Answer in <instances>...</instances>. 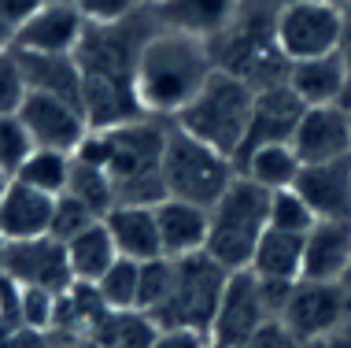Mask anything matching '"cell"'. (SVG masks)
Here are the masks:
<instances>
[{"label":"cell","instance_id":"1","mask_svg":"<svg viewBox=\"0 0 351 348\" xmlns=\"http://www.w3.org/2000/svg\"><path fill=\"white\" fill-rule=\"evenodd\" d=\"M156 30L159 23L152 8H141L137 15L111 26H85L74 63L82 71V111L93 130H111L145 115L137 104L134 74L141 49Z\"/></svg>","mask_w":351,"mask_h":348},{"label":"cell","instance_id":"2","mask_svg":"<svg viewBox=\"0 0 351 348\" xmlns=\"http://www.w3.org/2000/svg\"><path fill=\"white\" fill-rule=\"evenodd\" d=\"M211 74H215V60L207 41L159 26L145 41L137 60V74H134L137 104L152 119L174 122V115L204 89V82Z\"/></svg>","mask_w":351,"mask_h":348},{"label":"cell","instance_id":"3","mask_svg":"<svg viewBox=\"0 0 351 348\" xmlns=\"http://www.w3.org/2000/svg\"><path fill=\"white\" fill-rule=\"evenodd\" d=\"M278 8L281 0H241L233 23L207 41L215 71L233 74L255 93L281 86L289 60L278 45Z\"/></svg>","mask_w":351,"mask_h":348},{"label":"cell","instance_id":"4","mask_svg":"<svg viewBox=\"0 0 351 348\" xmlns=\"http://www.w3.org/2000/svg\"><path fill=\"white\" fill-rule=\"evenodd\" d=\"M270 230V193L237 174L218 200L207 208V256L226 270H248L255 244Z\"/></svg>","mask_w":351,"mask_h":348},{"label":"cell","instance_id":"5","mask_svg":"<svg viewBox=\"0 0 351 348\" xmlns=\"http://www.w3.org/2000/svg\"><path fill=\"white\" fill-rule=\"evenodd\" d=\"M163 119L141 115L134 122L111 126V185H115L119 204H148L156 208L167 200L163 189V145H167Z\"/></svg>","mask_w":351,"mask_h":348},{"label":"cell","instance_id":"6","mask_svg":"<svg viewBox=\"0 0 351 348\" xmlns=\"http://www.w3.org/2000/svg\"><path fill=\"white\" fill-rule=\"evenodd\" d=\"M252 104H255L252 86H244L233 74L215 71L204 82V89L174 115V126H182L185 134H193L196 141L211 145L215 152L230 156L237 163V152H241L252 122Z\"/></svg>","mask_w":351,"mask_h":348},{"label":"cell","instance_id":"7","mask_svg":"<svg viewBox=\"0 0 351 348\" xmlns=\"http://www.w3.org/2000/svg\"><path fill=\"white\" fill-rule=\"evenodd\" d=\"M237 178V163L230 156L215 152L211 145L185 134L182 126H167V145H163V189L174 200H189L211 208V204L230 189Z\"/></svg>","mask_w":351,"mask_h":348},{"label":"cell","instance_id":"8","mask_svg":"<svg viewBox=\"0 0 351 348\" xmlns=\"http://www.w3.org/2000/svg\"><path fill=\"white\" fill-rule=\"evenodd\" d=\"M226 281H230V270L207 252L174 259V286H170L163 308L152 315L156 326H185V330H200L211 337V323Z\"/></svg>","mask_w":351,"mask_h":348},{"label":"cell","instance_id":"9","mask_svg":"<svg viewBox=\"0 0 351 348\" xmlns=\"http://www.w3.org/2000/svg\"><path fill=\"white\" fill-rule=\"evenodd\" d=\"M344 4L326 0H285L278 8V45L289 63L315 60L340 49Z\"/></svg>","mask_w":351,"mask_h":348},{"label":"cell","instance_id":"10","mask_svg":"<svg viewBox=\"0 0 351 348\" xmlns=\"http://www.w3.org/2000/svg\"><path fill=\"white\" fill-rule=\"evenodd\" d=\"M348 318H351V297L344 293L340 281H303L300 278L281 312V323L289 326V334L300 337L307 348L333 337Z\"/></svg>","mask_w":351,"mask_h":348},{"label":"cell","instance_id":"11","mask_svg":"<svg viewBox=\"0 0 351 348\" xmlns=\"http://www.w3.org/2000/svg\"><path fill=\"white\" fill-rule=\"evenodd\" d=\"M267 323H274L263 286L252 270H230V281L222 289L218 312L211 323V341L230 345V348H244Z\"/></svg>","mask_w":351,"mask_h":348},{"label":"cell","instance_id":"12","mask_svg":"<svg viewBox=\"0 0 351 348\" xmlns=\"http://www.w3.org/2000/svg\"><path fill=\"white\" fill-rule=\"evenodd\" d=\"M0 275L19 281L23 289H49V293H67L74 286L67 244L56 241L52 233L30 237V241H12Z\"/></svg>","mask_w":351,"mask_h":348},{"label":"cell","instance_id":"13","mask_svg":"<svg viewBox=\"0 0 351 348\" xmlns=\"http://www.w3.org/2000/svg\"><path fill=\"white\" fill-rule=\"evenodd\" d=\"M19 119L30 130L37 148H60V152H71L82 145V137L89 134V119L78 104L63 97H52V93H26L23 108H19Z\"/></svg>","mask_w":351,"mask_h":348},{"label":"cell","instance_id":"14","mask_svg":"<svg viewBox=\"0 0 351 348\" xmlns=\"http://www.w3.org/2000/svg\"><path fill=\"white\" fill-rule=\"evenodd\" d=\"M318 222H351V156L329 163H303L292 185Z\"/></svg>","mask_w":351,"mask_h":348},{"label":"cell","instance_id":"15","mask_svg":"<svg viewBox=\"0 0 351 348\" xmlns=\"http://www.w3.org/2000/svg\"><path fill=\"white\" fill-rule=\"evenodd\" d=\"M303 111H307L303 100L285 82L281 86H270V89H259L255 93V104H252L248 134H244V145L237 152V159L259 145H292V134H296Z\"/></svg>","mask_w":351,"mask_h":348},{"label":"cell","instance_id":"16","mask_svg":"<svg viewBox=\"0 0 351 348\" xmlns=\"http://www.w3.org/2000/svg\"><path fill=\"white\" fill-rule=\"evenodd\" d=\"M292 148L303 163H329V159L351 156V122L348 104L307 108L292 134Z\"/></svg>","mask_w":351,"mask_h":348},{"label":"cell","instance_id":"17","mask_svg":"<svg viewBox=\"0 0 351 348\" xmlns=\"http://www.w3.org/2000/svg\"><path fill=\"white\" fill-rule=\"evenodd\" d=\"M85 26L89 23L78 15L74 4H41V12L15 30L12 49L37 56H74L85 37Z\"/></svg>","mask_w":351,"mask_h":348},{"label":"cell","instance_id":"18","mask_svg":"<svg viewBox=\"0 0 351 348\" xmlns=\"http://www.w3.org/2000/svg\"><path fill=\"white\" fill-rule=\"evenodd\" d=\"M285 86H289V89L303 100V108L348 104V71H344V60H340V52L289 63Z\"/></svg>","mask_w":351,"mask_h":348},{"label":"cell","instance_id":"19","mask_svg":"<svg viewBox=\"0 0 351 348\" xmlns=\"http://www.w3.org/2000/svg\"><path fill=\"white\" fill-rule=\"evenodd\" d=\"M237 8H241V0H159V4H152V15L163 30L211 41L233 23Z\"/></svg>","mask_w":351,"mask_h":348},{"label":"cell","instance_id":"20","mask_svg":"<svg viewBox=\"0 0 351 348\" xmlns=\"http://www.w3.org/2000/svg\"><path fill=\"white\" fill-rule=\"evenodd\" d=\"M351 263V222H315L303 233V281H340Z\"/></svg>","mask_w":351,"mask_h":348},{"label":"cell","instance_id":"21","mask_svg":"<svg viewBox=\"0 0 351 348\" xmlns=\"http://www.w3.org/2000/svg\"><path fill=\"white\" fill-rule=\"evenodd\" d=\"M104 227H108L122 259L148 263V259L163 256L156 208H148V204H115V208L104 215Z\"/></svg>","mask_w":351,"mask_h":348},{"label":"cell","instance_id":"22","mask_svg":"<svg viewBox=\"0 0 351 348\" xmlns=\"http://www.w3.org/2000/svg\"><path fill=\"white\" fill-rule=\"evenodd\" d=\"M156 222L167 259H185L207 248V208H200V204L167 196L156 204Z\"/></svg>","mask_w":351,"mask_h":348},{"label":"cell","instance_id":"23","mask_svg":"<svg viewBox=\"0 0 351 348\" xmlns=\"http://www.w3.org/2000/svg\"><path fill=\"white\" fill-rule=\"evenodd\" d=\"M52 208H56V196L30 189L23 182H12L8 196L0 200V233L8 241L45 237L52 227Z\"/></svg>","mask_w":351,"mask_h":348},{"label":"cell","instance_id":"24","mask_svg":"<svg viewBox=\"0 0 351 348\" xmlns=\"http://www.w3.org/2000/svg\"><path fill=\"white\" fill-rule=\"evenodd\" d=\"M300 171H303V159L296 156L292 145H259L237 159V174H244L248 182L263 185L267 193L292 189Z\"/></svg>","mask_w":351,"mask_h":348},{"label":"cell","instance_id":"25","mask_svg":"<svg viewBox=\"0 0 351 348\" xmlns=\"http://www.w3.org/2000/svg\"><path fill=\"white\" fill-rule=\"evenodd\" d=\"M19 63H23L26 86L34 93H52V97H63V100H71V104L82 108V71H78V63H74V56L19 52Z\"/></svg>","mask_w":351,"mask_h":348},{"label":"cell","instance_id":"26","mask_svg":"<svg viewBox=\"0 0 351 348\" xmlns=\"http://www.w3.org/2000/svg\"><path fill=\"white\" fill-rule=\"evenodd\" d=\"M248 270L263 281H300L303 275V233L267 230L255 244Z\"/></svg>","mask_w":351,"mask_h":348},{"label":"cell","instance_id":"27","mask_svg":"<svg viewBox=\"0 0 351 348\" xmlns=\"http://www.w3.org/2000/svg\"><path fill=\"white\" fill-rule=\"evenodd\" d=\"M67 259H71L74 281H89V286H97V281L104 278V270L119 259V248H115V241H111L108 227H104V219L93 222L89 230H82L78 237L67 241Z\"/></svg>","mask_w":351,"mask_h":348},{"label":"cell","instance_id":"28","mask_svg":"<svg viewBox=\"0 0 351 348\" xmlns=\"http://www.w3.org/2000/svg\"><path fill=\"white\" fill-rule=\"evenodd\" d=\"M159 326L145 312H108L89 330V348H152Z\"/></svg>","mask_w":351,"mask_h":348},{"label":"cell","instance_id":"29","mask_svg":"<svg viewBox=\"0 0 351 348\" xmlns=\"http://www.w3.org/2000/svg\"><path fill=\"white\" fill-rule=\"evenodd\" d=\"M71 152H60V148H34L30 159L19 167L15 182L30 185V189H41L49 196H60L67 193V182H71Z\"/></svg>","mask_w":351,"mask_h":348},{"label":"cell","instance_id":"30","mask_svg":"<svg viewBox=\"0 0 351 348\" xmlns=\"http://www.w3.org/2000/svg\"><path fill=\"white\" fill-rule=\"evenodd\" d=\"M74 159V156H71ZM67 193L74 196V200H82L85 208H89L93 215H108L111 208L119 204L115 196V185H111V174L100 171V167H89V163H78L74 159L71 163V182H67Z\"/></svg>","mask_w":351,"mask_h":348},{"label":"cell","instance_id":"31","mask_svg":"<svg viewBox=\"0 0 351 348\" xmlns=\"http://www.w3.org/2000/svg\"><path fill=\"white\" fill-rule=\"evenodd\" d=\"M97 293L108 312H137V293H141V263L137 259H115L104 278L97 281Z\"/></svg>","mask_w":351,"mask_h":348},{"label":"cell","instance_id":"32","mask_svg":"<svg viewBox=\"0 0 351 348\" xmlns=\"http://www.w3.org/2000/svg\"><path fill=\"white\" fill-rule=\"evenodd\" d=\"M170 286H174V259L159 256L141 263V293H137V312L156 315L163 308V300L170 297Z\"/></svg>","mask_w":351,"mask_h":348},{"label":"cell","instance_id":"33","mask_svg":"<svg viewBox=\"0 0 351 348\" xmlns=\"http://www.w3.org/2000/svg\"><path fill=\"white\" fill-rule=\"evenodd\" d=\"M315 215H311L307 200L296 189H278L270 193V230H285V233H307L315 227Z\"/></svg>","mask_w":351,"mask_h":348},{"label":"cell","instance_id":"34","mask_svg":"<svg viewBox=\"0 0 351 348\" xmlns=\"http://www.w3.org/2000/svg\"><path fill=\"white\" fill-rule=\"evenodd\" d=\"M34 137H30V130L23 126V119H19V111L15 115H0V167H4L8 174H19V167L30 159L34 152Z\"/></svg>","mask_w":351,"mask_h":348},{"label":"cell","instance_id":"35","mask_svg":"<svg viewBox=\"0 0 351 348\" xmlns=\"http://www.w3.org/2000/svg\"><path fill=\"white\" fill-rule=\"evenodd\" d=\"M93 222H100V215H93L89 208H85L82 200H74L71 193H60L56 196V208H52V227L49 233L56 241H63L67 244L71 237H78L82 230H89Z\"/></svg>","mask_w":351,"mask_h":348},{"label":"cell","instance_id":"36","mask_svg":"<svg viewBox=\"0 0 351 348\" xmlns=\"http://www.w3.org/2000/svg\"><path fill=\"white\" fill-rule=\"evenodd\" d=\"M26 93H30V86H26L19 52L15 49L0 52V115H15V111L23 108Z\"/></svg>","mask_w":351,"mask_h":348},{"label":"cell","instance_id":"37","mask_svg":"<svg viewBox=\"0 0 351 348\" xmlns=\"http://www.w3.org/2000/svg\"><path fill=\"white\" fill-rule=\"evenodd\" d=\"M74 8H78V15L89 26H111L137 15L145 8V0H74Z\"/></svg>","mask_w":351,"mask_h":348},{"label":"cell","instance_id":"38","mask_svg":"<svg viewBox=\"0 0 351 348\" xmlns=\"http://www.w3.org/2000/svg\"><path fill=\"white\" fill-rule=\"evenodd\" d=\"M56 297L49 289H23V326H34V330H52L56 318Z\"/></svg>","mask_w":351,"mask_h":348},{"label":"cell","instance_id":"39","mask_svg":"<svg viewBox=\"0 0 351 348\" xmlns=\"http://www.w3.org/2000/svg\"><path fill=\"white\" fill-rule=\"evenodd\" d=\"M0 323L12 326V330L23 326V286L8 275H0Z\"/></svg>","mask_w":351,"mask_h":348},{"label":"cell","instance_id":"40","mask_svg":"<svg viewBox=\"0 0 351 348\" xmlns=\"http://www.w3.org/2000/svg\"><path fill=\"white\" fill-rule=\"evenodd\" d=\"M152 348H211V337L200 330H185V326H159Z\"/></svg>","mask_w":351,"mask_h":348},{"label":"cell","instance_id":"41","mask_svg":"<svg viewBox=\"0 0 351 348\" xmlns=\"http://www.w3.org/2000/svg\"><path fill=\"white\" fill-rule=\"evenodd\" d=\"M244 348H307V345H303L300 337H292V334H289V326H285L281 318H274V323L263 326V330L255 334Z\"/></svg>","mask_w":351,"mask_h":348},{"label":"cell","instance_id":"42","mask_svg":"<svg viewBox=\"0 0 351 348\" xmlns=\"http://www.w3.org/2000/svg\"><path fill=\"white\" fill-rule=\"evenodd\" d=\"M45 0H0V19H4L12 30H19V26H26L30 19L41 12Z\"/></svg>","mask_w":351,"mask_h":348},{"label":"cell","instance_id":"43","mask_svg":"<svg viewBox=\"0 0 351 348\" xmlns=\"http://www.w3.org/2000/svg\"><path fill=\"white\" fill-rule=\"evenodd\" d=\"M12 348H52V334L34 330V326H19L12 334Z\"/></svg>","mask_w":351,"mask_h":348},{"label":"cell","instance_id":"44","mask_svg":"<svg viewBox=\"0 0 351 348\" xmlns=\"http://www.w3.org/2000/svg\"><path fill=\"white\" fill-rule=\"evenodd\" d=\"M340 60H344V71H348V104H351V0L344 4V30H340Z\"/></svg>","mask_w":351,"mask_h":348},{"label":"cell","instance_id":"45","mask_svg":"<svg viewBox=\"0 0 351 348\" xmlns=\"http://www.w3.org/2000/svg\"><path fill=\"white\" fill-rule=\"evenodd\" d=\"M311 348H351V318L340 326L333 337H326V341H318V345H311Z\"/></svg>","mask_w":351,"mask_h":348},{"label":"cell","instance_id":"46","mask_svg":"<svg viewBox=\"0 0 351 348\" xmlns=\"http://www.w3.org/2000/svg\"><path fill=\"white\" fill-rule=\"evenodd\" d=\"M12 45H15V30L4 23V19H0V52H8Z\"/></svg>","mask_w":351,"mask_h":348},{"label":"cell","instance_id":"47","mask_svg":"<svg viewBox=\"0 0 351 348\" xmlns=\"http://www.w3.org/2000/svg\"><path fill=\"white\" fill-rule=\"evenodd\" d=\"M12 182H15V178L8 174L4 167H0V200H4V196H8V189H12Z\"/></svg>","mask_w":351,"mask_h":348},{"label":"cell","instance_id":"48","mask_svg":"<svg viewBox=\"0 0 351 348\" xmlns=\"http://www.w3.org/2000/svg\"><path fill=\"white\" fill-rule=\"evenodd\" d=\"M12 326H4V323H0V348H12Z\"/></svg>","mask_w":351,"mask_h":348},{"label":"cell","instance_id":"49","mask_svg":"<svg viewBox=\"0 0 351 348\" xmlns=\"http://www.w3.org/2000/svg\"><path fill=\"white\" fill-rule=\"evenodd\" d=\"M8 244H12V241H8L4 233H0V270H4V259H8Z\"/></svg>","mask_w":351,"mask_h":348},{"label":"cell","instance_id":"50","mask_svg":"<svg viewBox=\"0 0 351 348\" xmlns=\"http://www.w3.org/2000/svg\"><path fill=\"white\" fill-rule=\"evenodd\" d=\"M340 286H344V293L351 297V263H348V270H344V278H340Z\"/></svg>","mask_w":351,"mask_h":348},{"label":"cell","instance_id":"51","mask_svg":"<svg viewBox=\"0 0 351 348\" xmlns=\"http://www.w3.org/2000/svg\"><path fill=\"white\" fill-rule=\"evenodd\" d=\"M45 4H74V0H45Z\"/></svg>","mask_w":351,"mask_h":348},{"label":"cell","instance_id":"52","mask_svg":"<svg viewBox=\"0 0 351 348\" xmlns=\"http://www.w3.org/2000/svg\"><path fill=\"white\" fill-rule=\"evenodd\" d=\"M281 4H285V0H281ZM326 4H348V0H326Z\"/></svg>","mask_w":351,"mask_h":348},{"label":"cell","instance_id":"53","mask_svg":"<svg viewBox=\"0 0 351 348\" xmlns=\"http://www.w3.org/2000/svg\"><path fill=\"white\" fill-rule=\"evenodd\" d=\"M211 348H230V345H218V341H211Z\"/></svg>","mask_w":351,"mask_h":348},{"label":"cell","instance_id":"54","mask_svg":"<svg viewBox=\"0 0 351 348\" xmlns=\"http://www.w3.org/2000/svg\"><path fill=\"white\" fill-rule=\"evenodd\" d=\"M152 4H159V0H145V8H152Z\"/></svg>","mask_w":351,"mask_h":348},{"label":"cell","instance_id":"55","mask_svg":"<svg viewBox=\"0 0 351 348\" xmlns=\"http://www.w3.org/2000/svg\"><path fill=\"white\" fill-rule=\"evenodd\" d=\"M348 122H351V104H348Z\"/></svg>","mask_w":351,"mask_h":348}]
</instances>
